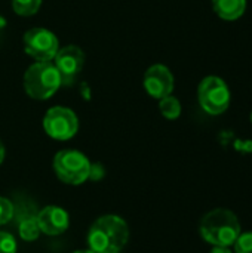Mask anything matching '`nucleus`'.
<instances>
[{
	"instance_id": "23",
	"label": "nucleus",
	"mask_w": 252,
	"mask_h": 253,
	"mask_svg": "<svg viewBox=\"0 0 252 253\" xmlns=\"http://www.w3.org/2000/svg\"><path fill=\"white\" fill-rule=\"evenodd\" d=\"M119 253H120V252H119Z\"/></svg>"
},
{
	"instance_id": "22",
	"label": "nucleus",
	"mask_w": 252,
	"mask_h": 253,
	"mask_svg": "<svg viewBox=\"0 0 252 253\" xmlns=\"http://www.w3.org/2000/svg\"><path fill=\"white\" fill-rule=\"evenodd\" d=\"M251 122H252V113H251Z\"/></svg>"
},
{
	"instance_id": "13",
	"label": "nucleus",
	"mask_w": 252,
	"mask_h": 253,
	"mask_svg": "<svg viewBox=\"0 0 252 253\" xmlns=\"http://www.w3.org/2000/svg\"><path fill=\"white\" fill-rule=\"evenodd\" d=\"M42 0H12L13 10L21 16H31L40 9Z\"/></svg>"
},
{
	"instance_id": "9",
	"label": "nucleus",
	"mask_w": 252,
	"mask_h": 253,
	"mask_svg": "<svg viewBox=\"0 0 252 253\" xmlns=\"http://www.w3.org/2000/svg\"><path fill=\"white\" fill-rule=\"evenodd\" d=\"M146 92L156 99H162L174 90V76L168 67L162 64L151 65L144 76Z\"/></svg>"
},
{
	"instance_id": "3",
	"label": "nucleus",
	"mask_w": 252,
	"mask_h": 253,
	"mask_svg": "<svg viewBox=\"0 0 252 253\" xmlns=\"http://www.w3.org/2000/svg\"><path fill=\"white\" fill-rule=\"evenodd\" d=\"M59 86V73L50 61H37L24 74V89L33 99H48Z\"/></svg>"
},
{
	"instance_id": "6",
	"label": "nucleus",
	"mask_w": 252,
	"mask_h": 253,
	"mask_svg": "<svg viewBox=\"0 0 252 253\" xmlns=\"http://www.w3.org/2000/svg\"><path fill=\"white\" fill-rule=\"evenodd\" d=\"M45 132L58 141L71 139L79 129V120L73 110L67 107H52L43 119Z\"/></svg>"
},
{
	"instance_id": "10",
	"label": "nucleus",
	"mask_w": 252,
	"mask_h": 253,
	"mask_svg": "<svg viewBox=\"0 0 252 253\" xmlns=\"http://www.w3.org/2000/svg\"><path fill=\"white\" fill-rule=\"evenodd\" d=\"M36 221L40 233L48 236H59L68 228V213L58 206L43 208L39 212Z\"/></svg>"
},
{
	"instance_id": "19",
	"label": "nucleus",
	"mask_w": 252,
	"mask_h": 253,
	"mask_svg": "<svg viewBox=\"0 0 252 253\" xmlns=\"http://www.w3.org/2000/svg\"><path fill=\"white\" fill-rule=\"evenodd\" d=\"M211 253H233L229 248L224 246H214V249L211 251Z\"/></svg>"
},
{
	"instance_id": "16",
	"label": "nucleus",
	"mask_w": 252,
	"mask_h": 253,
	"mask_svg": "<svg viewBox=\"0 0 252 253\" xmlns=\"http://www.w3.org/2000/svg\"><path fill=\"white\" fill-rule=\"evenodd\" d=\"M0 253H16V242L12 234L0 231Z\"/></svg>"
},
{
	"instance_id": "14",
	"label": "nucleus",
	"mask_w": 252,
	"mask_h": 253,
	"mask_svg": "<svg viewBox=\"0 0 252 253\" xmlns=\"http://www.w3.org/2000/svg\"><path fill=\"white\" fill-rule=\"evenodd\" d=\"M40 234V228L37 225V221L36 218H28V219H24L19 225V236L22 240H27V242H33L39 237Z\"/></svg>"
},
{
	"instance_id": "11",
	"label": "nucleus",
	"mask_w": 252,
	"mask_h": 253,
	"mask_svg": "<svg viewBox=\"0 0 252 253\" xmlns=\"http://www.w3.org/2000/svg\"><path fill=\"white\" fill-rule=\"evenodd\" d=\"M214 12L226 21L239 19L247 10V0H212Z\"/></svg>"
},
{
	"instance_id": "18",
	"label": "nucleus",
	"mask_w": 252,
	"mask_h": 253,
	"mask_svg": "<svg viewBox=\"0 0 252 253\" xmlns=\"http://www.w3.org/2000/svg\"><path fill=\"white\" fill-rule=\"evenodd\" d=\"M104 175V169L100 163L97 165H91V170H89V179L92 181H98L101 179V176Z\"/></svg>"
},
{
	"instance_id": "21",
	"label": "nucleus",
	"mask_w": 252,
	"mask_h": 253,
	"mask_svg": "<svg viewBox=\"0 0 252 253\" xmlns=\"http://www.w3.org/2000/svg\"><path fill=\"white\" fill-rule=\"evenodd\" d=\"M73 253H94V252L89 249V251H76V252H73Z\"/></svg>"
},
{
	"instance_id": "7",
	"label": "nucleus",
	"mask_w": 252,
	"mask_h": 253,
	"mask_svg": "<svg viewBox=\"0 0 252 253\" xmlns=\"http://www.w3.org/2000/svg\"><path fill=\"white\" fill-rule=\"evenodd\" d=\"M59 49L56 36L46 28H31L24 34V50L36 61H50Z\"/></svg>"
},
{
	"instance_id": "2",
	"label": "nucleus",
	"mask_w": 252,
	"mask_h": 253,
	"mask_svg": "<svg viewBox=\"0 0 252 253\" xmlns=\"http://www.w3.org/2000/svg\"><path fill=\"white\" fill-rule=\"evenodd\" d=\"M199 231L202 239L212 246L230 248L241 234V224L232 211L214 209L202 218Z\"/></svg>"
},
{
	"instance_id": "12",
	"label": "nucleus",
	"mask_w": 252,
	"mask_h": 253,
	"mask_svg": "<svg viewBox=\"0 0 252 253\" xmlns=\"http://www.w3.org/2000/svg\"><path fill=\"white\" fill-rule=\"evenodd\" d=\"M159 108H160V113L165 119L168 120H175L180 117L181 114V104L180 101L172 96V95H168L162 99H159Z\"/></svg>"
},
{
	"instance_id": "15",
	"label": "nucleus",
	"mask_w": 252,
	"mask_h": 253,
	"mask_svg": "<svg viewBox=\"0 0 252 253\" xmlns=\"http://www.w3.org/2000/svg\"><path fill=\"white\" fill-rule=\"evenodd\" d=\"M233 246L235 253H252V231L241 233Z\"/></svg>"
},
{
	"instance_id": "17",
	"label": "nucleus",
	"mask_w": 252,
	"mask_h": 253,
	"mask_svg": "<svg viewBox=\"0 0 252 253\" xmlns=\"http://www.w3.org/2000/svg\"><path fill=\"white\" fill-rule=\"evenodd\" d=\"M13 216V205L4 199V197H0V225H4L7 224Z\"/></svg>"
},
{
	"instance_id": "4",
	"label": "nucleus",
	"mask_w": 252,
	"mask_h": 253,
	"mask_svg": "<svg viewBox=\"0 0 252 253\" xmlns=\"http://www.w3.org/2000/svg\"><path fill=\"white\" fill-rule=\"evenodd\" d=\"M53 170L64 184L80 185L89 179L91 163L85 154L76 150H62L53 159Z\"/></svg>"
},
{
	"instance_id": "8",
	"label": "nucleus",
	"mask_w": 252,
	"mask_h": 253,
	"mask_svg": "<svg viewBox=\"0 0 252 253\" xmlns=\"http://www.w3.org/2000/svg\"><path fill=\"white\" fill-rule=\"evenodd\" d=\"M53 65L61 77V84L68 86L80 74L85 64V53L79 46L70 44L58 49L56 55L53 56Z\"/></svg>"
},
{
	"instance_id": "1",
	"label": "nucleus",
	"mask_w": 252,
	"mask_h": 253,
	"mask_svg": "<svg viewBox=\"0 0 252 253\" xmlns=\"http://www.w3.org/2000/svg\"><path fill=\"white\" fill-rule=\"evenodd\" d=\"M129 239L126 222L116 215L98 218L88 233V245L94 253H119Z\"/></svg>"
},
{
	"instance_id": "5",
	"label": "nucleus",
	"mask_w": 252,
	"mask_h": 253,
	"mask_svg": "<svg viewBox=\"0 0 252 253\" xmlns=\"http://www.w3.org/2000/svg\"><path fill=\"white\" fill-rule=\"evenodd\" d=\"M198 98L201 107L212 116L223 114L230 105L229 86L223 79L217 76H208L201 82Z\"/></svg>"
},
{
	"instance_id": "20",
	"label": "nucleus",
	"mask_w": 252,
	"mask_h": 253,
	"mask_svg": "<svg viewBox=\"0 0 252 253\" xmlns=\"http://www.w3.org/2000/svg\"><path fill=\"white\" fill-rule=\"evenodd\" d=\"M3 160H4V147H3V144L0 141V165L3 163Z\"/></svg>"
}]
</instances>
